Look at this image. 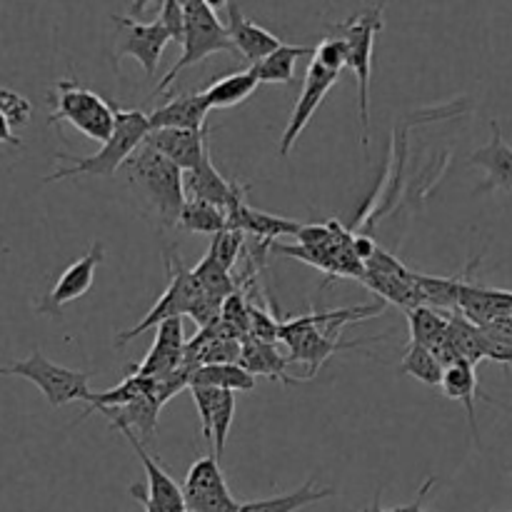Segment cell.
I'll return each instance as SVG.
<instances>
[{
    "mask_svg": "<svg viewBox=\"0 0 512 512\" xmlns=\"http://www.w3.org/2000/svg\"><path fill=\"white\" fill-rule=\"evenodd\" d=\"M450 343H453L455 353L460 355V360H468V363L478 365L480 360H485V338L480 325H475L473 320L465 318L463 313L453 310L450 313Z\"/></svg>",
    "mask_w": 512,
    "mask_h": 512,
    "instance_id": "obj_32",
    "label": "cell"
},
{
    "mask_svg": "<svg viewBox=\"0 0 512 512\" xmlns=\"http://www.w3.org/2000/svg\"><path fill=\"white\" fill-rule=\"evenodd\" d=\"M405 318L410 325V340L435 350L445 343L450 330V313H440L438 308L430 305H418V308L405 310Z\"/></svg>",
    "mask_w": 512,
    "mask_h": 512,
    "instance_id": "obj_27",
    "label": "cell"
},
{
    "mask_svg": "<svg viewBox=\"0 0 512 512\" xmlns=\"http://www.w3.org/2000/svg\"><path fill=\"white\" fill-rule=\"evenodd\" d=\"M0 375H8V368H0Z\"/></svg>",
    "mask_w": 512,
    "mask_h": 512,
    "instance_id": "obj_47",
    "label": "cell"
},
{
    "mask_svg": "<svg viewBox=\"0 0 512 512\" xmlns=\"http://www.w3.org/2000/svg\"><path fill=\"white\" fill-rule=\"evenodd\" d=\"M103 258H105V245L100 243V240H95L83 258H78L75 263H70L68 268L63 270V275L55 280L50 293L35 303V313L50 315V318H60L65 305L83 298V295L93 288L95 273H98V265L103 263Z\"/></svg>",
    "mask_w": 512,
    "mask_h": 512,
    "instance_id": "obj_11",
    "label": "cell"
},
{
    "mask_svg": "<svg viewBox=\"0 0 512 512\" xmlns=\"http://www.w3.org/2000/svg\"><path fill=\"white\" fill-rule=\"evenodd\" d=\"M380 490H378V495H375V500H373V505H370V508H365V510H360V512H393V510H385L383 508V503H380Z\"/></svg>",
    "mask_w": 512,
    "mask_h": 512,
    "instance_id": "obj_46",
    "label": "cell"
},
{
    "mask_svg": "<svg viewBox=\"0 0 512 512\" xmlns=\"http://www.w3.org/2000/svg\"><path fill=\"white\" fill-rule=\"evenodd\" d=\"M50 123H68L95 143H108L115 133V105L78 80L63 78L48 93Z\"/></svg>",
    "mask_w": 512,
    "mask_h": 512,
    "instance_id": "obj_4",
    "label": "cell"
},
{
    "mask_svg": "<svg viewBox=\"0 0 512 512\" xmlns=\"http://www.w3.org/2000/svg\"><path fill=\"white\" fill-rule=\"evenodd\" d=\"M208 100L203 93H183L175 95L170 103L160 105L148 115L150 130L180 128V130H203L208 128Z\"/></svg>",
    "mask_w": 512,
    "mask_h": 512,
    "instance_id": "obj_18",
    "label": "cell"
},
{
    "mask_svg": "<svg viewBox=\"0 0 512 512\" xmlns=\"http://www.w3.org/2000/svg\"><path fill=\"white\" fill-rule=\"evenodd\" d=\"M228 512H240V508H235V510H228Z\"/></svg>",
    "mask_w": 512,
    "mask_h": 512,
    "instance_id": "obj_48",
    "label": "cell"
},
{
    "mask_svg": "<svg viewBox=\"0 0 512 512\" xmlns=\"http://www.w3.org/2000/svg\"><path fill=\"white\" fill-rule=\"evenodd\" d=\"M473 270V265L463 270V273L453 275V278H433V275L415 273V283H418L420 295H423V305H435V308L458 310L460 305V288L465 283V275Z\"/></svg>",
    "mask_w": 512,
    "mask_h": 512,
    "instance_id": "obj_31",
    "label": "cell"
},
{
    "mask_svg": "<svg viewBox=\"0 0 512 512\" xmlns=\"http://www.w3.org/2000/svg\"><path fill=\"white\" fill-rule=\"evenodd\" d=\"M400 373L420 380V383L428 385V388H440V383H443L445 365L440 363L438 355H435L433 350L410 340L408 348H405V353H403V358H400Z\"/></svg>",
    "mask_w": 512,
    "mask_h": 512,
    "instance_id": "obj_28",
    "label": "cell"
},
{
    "mask_svg": "<svg viewBox=\"0 0 512 512\" xmlns=\"http://www.w3.org/2000/svg\"><path fill=\"white\" fill-rule=\"evenodd\" d=\"M0 145H13V148L23 145V140L13 133V125L8 123V118L3 113H0Z\"/></svg>",
    "mask_w": 512,
    "mask_h": 512,
    "instance_id": "obj_43",
    "label": "cell"
},
{
    "mask_svg": "<svg viewBox=\"0 0 512 512\" xmlns=\"http://www.w3.org/2000/svg\"><path fill=\"white\" fill-rule=\"evenodd\" d=\"M113 23L118 25V40H115V60L135 58L143 65L145 75L153 78L163 58L165 45L170 43V33L160 20L153 23H140L130 15H113Z\"/></svg>",
    "mask_w": 512,
    "mask_h": 512,
    "instance_id": "obj_9",
    "label": "cell"
},
{
    "mask_svg": "<svg viewBox=\"0 0 512 512\" xmlns=\"http://www.w3.org/2000/svg\"><path fill=\"white\" fill-rule=\"evenodd\" d=\"M210 130H180V128H163V130H150L145 145L158 150L168 160H173L183 173L198 168L203 163L205 153L210 150L208 145Z\"/></svg>",
    "mask_w": 512,
    "mask_h": 512,
    "instance_id": "obj_13",
    "label": "cell"
},
{
    "mask_svg": "<svg viewBox=\"0 0 512 512\" xmlns=\"http://www.w3.org/2000/svg\"><path fill=\"white\" fill-rule=\"evenodd\" d=\"M130 495H133L135 503L143 505V512H188V510H175V508H165V505L153 503V500L143 493V485H138V483L130 485Z\"/></svg>",
    "mask_w": 512,
    "mask_h": 512,
    "instance_id": "obj_40",
    "label": "cell"
},
{
    "mask_svg": "<svg viewBox=\"0 0 512 512\" xmlns=\"http://www.w3.org/2000/svg\"><path fill=\"white\" fill-rule=\"evenodd\" d=\"M150 3H153V0H133V3H130V18H140Z\"/></svg>",
    "mask_w": 512,
    "mask_h": 512,
    "instance_id": "obj_44",
    "label": "cell"
},
{
    "mask_svg": "<svg viewBox=\"0 0 512 512\" xmlns=\"http://www.w3.org/2000/svg\"><path fill=\"white\" fill-rule=\"evenodd\" d=\"M0 113L8 118L13 128H23L33 118V103L25 95H20L18 90L0 85Z\"/></svg>",
    "mask_w": 512,
    "mask_h": 512,
    "instance_id": "obj_38",
    "label": "cell"
},
{
    "mask_svg": "<svg viewBox=\"0 0 512 512\" xmlns=\"http://www.w3.org/2000/svg\"><path fill=\"white\" fill-rule=\"evenodd\" d=\"M190 395L195 400V410L200 415V428H203V438L213 448V413L218 408V400L223 390L218 388H205V385H190ZM215 455V453H213Z\"/></svg>",
    "mask_w": 512,
    "mask_h": 512,
    "instance_id": "obj_36",
    "label": "cell"
},
{
    "mask_svg": "<svg viewBox=\"0 0 512 512\" xmlns=\"http://www.w3.org/2000/svg\"><path fill=\"white\" fill-rule=\"evenodd\" d=\"M445 398L455 400V403H463L465 413H468L470 433L473 440L480 445V433H478V415H475V395H480L478 385V370L468 360H458V363L448 365L443 373V383H440Z\"/></svg>",
    "mask_w": 512,
    "mask_h": 512,
    "instance_id": "obj_19",
    "label": "cell"
},
{
    "mask_svg": "<svg viewBox=\"0 0 512 512\" xmlns=\"http://www.w3.org/2000/svg\"><path fill=\"white\" fill-rule=\"evenodd\" d=\"M363 285L368 290H373V293H378L385 303H393L403 310L423 305V295H420L418 283H415V273L403 278V275H385L365 270Z\"/></svg>",
    "mask_w": 512,
    "mask_h": 512,
    "instance_id": "obj_23",
    "label": "cell"
},
{
    "mask_svg": "<svg viewBox=\"0 0 512 512\" xmlns=\"http://www.w3.org/2000/svg\"><path fill=\"white\" fill-rule=\"evenodd\" d=\"M183 495L188 512H228L240 508L225 483V475L215 455H205L190 465L183 483Z\"/></svg>",
    "mask_w": 512,
    "mask_h": 512,
    "instance_id": "obj_10",
    "label": "cell"
},
{
    "mask_svg": "<svg viewBox=\"0 0 512 512\" xmlns=\"http://www.w3.org/2000/svg\"><path fill=\"white\" fill-rule=\"evenodd\" d=\"M8 375L33 383L45 395L50 408H63L68 403H88L90 393V373L83 370L65 368L45 358L40 350H33L25 360H15L8 365Z\"/></svg>",
    "mask_w": 512,
    "mask_h": 512,
    "instance_id": "obj_6",
    "label": "cell"
},
{
    "mask_svg": "<svg viewBox=\"0 0 512 512\" xmlns=\"http://www.w3.org/2000/svg\"><path fill=\"white\" fill-rule=\"evenodd\" d=\"M215 53H228L240 58L238 50H235L233 40H230L228 28L218 20V15L203 3V0H195V3L185 5V40H183V55L175 60L173 68L165 73V78L160 80L155 95L168 93L170 85L178 80V75L183 73L190 65H198L200 60H205L208 55Z\"/></svg>",
    "mask_w": 512,
    "mask_h": 512,
    "instance_id": "obj_5",
    "label": "cell"
},
{
    "mask_svg": "<svg viewBox=\"0 0 512 512\" xmlns=\"http://www.w3.org/2000/svg\"><path fill=\"white\" fill-rule=\"evenodd\" d=\"M190 385H205V388L233 390V393H250L255 388V375L245 370L240 363H215L200 365L193 370Z\"/></svg>",
    "mask_w": 512,
    "mask_h": 512,
    "instance_id": "obj_26",
    "label": "cell"
},
{
    "mask_svg": "<svg viewBox=\"0 0 512 512\" xmlns=\"http://www.w3.org/2000/svg\"><path fill=\"white\" fill-rule=\"evenodd\" d=\"M165 265H168V288H165V293L155 300L153 308L148 310V315H145L135 328L118 333V338H115V345H118V348L128 345L130 340L143 335L145 330L158 328L163 320L183 318V315H188L190 310H193V305L205 295V290L200 288L193 270H188L183 263H180L178 253L165 255Z\"/></svg>",
    "mask_w": 512,
    "mask_h": 512,
    "instance_id": "obj_7",
    "label": "cell"
},
{
    "mask_svg": "<svg viewBox=\"0 0 512 512\" xmlns=\"http://www.w3.org/2000/svg\"><path fill=\"white\" fill-rule=\"evenodd\" d=\"M313 60H318L323 68L333 70V73H343V68H348V43L335 33L325 35V38L315 45Z\"/></svg>",
    "mask_w": 512,
    "mask_h": 512,
    "instance_id": "obj_37",
    "label": "cell"
},
{
    "mask_svg": "<svg viewBox=\"0 0 512 512\" xmlns=\"http://www.w3.org/2000/svg\"><path fill=\"white\" fill-rule=\"evenodd\" d=\"M493 128V138H490L488 145L475 150L470 155V163L483 168L488 173L485 183L480 185L478 193H495V190H505L510 193L512 190V145L505 143L503 130H500L498 120L490 123Z\"/></svg>",
    "mask_w": 512,
    "mask_h": 512,
    "instance_id": "obj_17",
    "label": "cell"
},
{
    "mask_svg": "<svg viewBox=\"0 0 512 512\" xmlns=\"http://www.w3.org/2000/svg\"><path fill=\"white\" fill-rule=\"evenodd\" d=\"M178 228L188 230V233L218 235L220 230L228 228V213L218 205L208 203V200L188 198L178 218Z\"/></svg>",
    "mask_w": 512,
    "mask_h": 512,
    "instance_id": "obj_29",
    "label": "cell"
},
{
    "mask_svg": "<svg viewBox=\"0 0 512 512\" xmlns=\"http://www.w3.org/2000/svg\"><path fill=\"white\" fill-rule=\"evenodd\" d=\"M243 245H245V235L240 233V230L225 228V230H220L218 235H213V238H210L208 253L213 255V258L218 260L225 270H230L235 265V260H238Z\"/></svg>",
    "mask_w": 512,
    "mask_h": 512,
    "instance_id": "obj_35",
    "label": "cell"
},
{
    "mask_svg": "<svg viewBox=\"0 0 512 512\" xmlns=\"http://www.w3.org/2000/svg\"><path fill=\"white\" fill-rule=\"evenodd\" d=\"M150 133V120L143 110H125L115 108V133L110 135L108 143L100 145L98 153L78 155L58 153L55 160L58 163H68L63 168L55 170L53 175L43 178L45 185L58 183V180L78 178V175H100V178H113L120 168H125L135 150L145 143Z\"/></svg>",
    "mask_w": 512,
    "mask_h": 512,
    "instance_id": "obj_1",
    "label": "cell"
},
{
    "mask_svg": "<svg viewBox=\"0 0 512 512\" xmlns=\"http://www.w3.org/2000/svg\"><path fill=\"white\" fill-rule=\"evenodd\" d=\"M125 175L140 198L153 205L155 215L165 228L178 225L188 193H185V173L173 160L143 143L125 163Z\"/></svg>",
    "mask_w": 512,
    "mask_h": 512,
    "instance_id": "obj_2",
    "label": "cell"
},
{
    "mask_svg": "<svg viewBox=\"0 0 512 512\" xmlns=\"http://www.w3.org/2000/svg\"><path fill=\"white\" fill-rule=\"evenodd\" d=\"M315 48H298V45L283 43L278 50L268 55V58L258 60L255 65H250V70L255 73V78L260 80V85H288L295 78V63H298L303 55H313Z\"/></svg>",
    "mask_w": 512,
    "mask_h": 512,
    "instance_id": "obj_24",
    "label": "cell"
},
{
    "mask_svg": "<svg viewBox=\"0 0 512 512\" xmlns=\"http://www.w3.org/2000/svg\"><path fill=\"white\" fill-rule=\"evenodd\" d=\"M353 248L355 253H358V258L363 260V263H368V260L373 258L375 250H378V243H375L373 238H368V235H353Z\"/></svg>",
    "mask_w": 512,
    "mask_h": 512,
    "instance_id": "obj_42",
    "label": "cell"
},
{
    "mask_svg": "<svg viewBox=\"0 0 512 512\" xmlns=\"http://www.w3.org/2000/svg\"><path fill=\"white\" fill-rule=\"evenodd\" d=\"M260 80L255 78L253 70H238V73H230L225 78L213 80L208 88L203 90L205 100H208L210 110H225L235 108V105L245 103L250 95L258 90Z\"/></svg>",
    "mask_w": 512,
    "mask_h": 512,
    "instance_id": "obj_22",
    "label": "cell"
},
{
    "mask_svg": "<svg viewBox=\"0 0 512 512\" xmlns=\"http://www.w3.org/2000/svg\"><path fill=\"white\" fill-rule=\"evenodd\" d=\"M240 365L245 370H250L253 375H265V378L280 380L285 385L303 383V378H290L285 373L290 368V360L280 358L278 350H275V343H268V340L245 338L243 350H240Z\"/></svg>",
    "mask_w": 512,
    "mask_h": 512,
    "instance_id": "obj_21",
    "label": "cell"
},
{
    "mask_svg": "<svg viewBox=\"0 0 512 512\" xmlns=\"http://www.w3.org/2000/svg\"><path fill=\"white\" fill-rule=\"evenodd\" d=\"M225 28H228V35L230 40H233L240 58L248 60L250 65L268 58L273 50H278L280 45H283V40H280L278 35L265 30L263 25H258L255 20L245 18L243 10L238 8V3H233L228 8V23H225Z\"/></svg>",
    "mask_w": 512,
    "mask_h": 512,
    "instance_id": "obj_15",
    "label": "cell"
},
{
    "mask_svg": "<svg viewBox=\"0 0 512 512\" xmlns=\"http://www.w3.org/2000/svg\"><path fill=\"white\" fill-rule=\"evenodd\" d=\"M160 23L168 28L170 38L183 48L185 40V8L180 0H163V8H160Z\"/></svg>",
    "mask_w": 512,
    "mask_h": 512,
    "instance_id": "obj_39",
    "label": "cell"
},
{
    "mask_svg": "<svg viewBox=\"0 0 512 512\" xmlns=\"http://www.w3.org/2000/svg\"><path fill=\"white\" fill-rule=\"evenodd\" d=\"M305 223L298 220L278 218V215L263 213V210H255L253 205H248V200L240 198L233 208L228 210V228L240 230V233H250L255 238L263 240L265 245H270L273 240L283 238V235H295L298 238L300 230Z\"/></svg>",
    "mask_w": 512,
    "mask_h": 512,
    "instance_id": "obj_16",
    "label": "cell"
},
{
    "mask_svg": "<svg viewBox=\"0 0 512 512\" xmlns=\"http://www.w3.org/2000/svg\"><path fill=\"white\" fill-rule=\"evenodd\" d=\"M385 3L360 13L350 15L343 23L333 25V33L348 43V68L358 80V110H360V145L365 150V158L370 155V78H373V53L375 38L385 25Z\"/></svg>",
    "mask_w": 512,
    "mask_h": 512,
    "instance_id": "obj_3",
    "label": "cell"
},
{
    "mask_svg": "<svg viewBox=\"0 0 512 512\" xmlns=\"http://www.w3.org/2000/svg\"><path fill=\"white\" fill-rule=\"evenodd\" d=\"M193 275L198 278L200 288H203L210 298L225 300L233 293H238V280H235L233 275H230V270H225L210 253L203 255V260H200L198 268L193 270Z\"/></svg>",
    "mask_w": 512,
    "mask_h": 512,
    "instance_id": "obj_33",
    "label": "cell"
},
{
    "mask_svg": "<svg viewBox=\"0 0 512 512\" xmlns=\"http://www.w3.org/2000/svg\"><path fill=\"white\" fill-rule=\"evenodd\" d=\"M163 405L153 398V393H145L135 398L133 403L123 405V408H110L103 410L105 418L113 423L115 430H133L140 440H150L158 428V415Z\"/></svg>",
    "mask_w": 512,
    "mask_h": 512,
    "instance_id": "obj_20",
    "label": "cell"
},
{
    "mask_svg": "<svg viewBox=\"0 0 512 512\" xmlns=\"http://www.w3.org/2000/svg\"><path fill=\"white\" fill-rule=\"evenodd\" d=\"M235 418V393L233 390H223L218 400V408L213 413V453L215 458H223L225 440H228L230 425Z\"/></svg>",
    "mask_w": 512,
    "mask_h": 512,
    "instance_id": "obj_34",
    "label": "cell"
},
{
    "mask_svg": "<svg viewBox=\"0 0 512 512\" xmlns=\"http://www.w3.org/2000/svg\"><path fill=\"white\" fill-rule=\"evenodd\" d=\"M340 73H333V70L323 68L318 60H310L308 73H305L303 90H300V98L295 100V108L290 113L288 125H285L283 135H280L278 143V155L280 158H288L290 150L295 148L298 138L303 135V130L308 128V123L313 120V115L318 113L320 103L325 100V95L330 93V88L335 85Z\"/></svg>",
    "mask_w": 512,
    "mask_h": 512,
    "instance_id": "obj_12",
    "label": "cell"
},
{
    "mask_svg": "<svg viewBox=\"0 0 512 512\" xmlns=\"http://www.w3.org/2000/svg\"><path fill=\"white\" fill-rule=\"evenodd\" d=\"M153 390V378H143V375H128L118 388L105 390V393H93L88 398V408L80 415V420L88 418L90 413H103L110 408H123V405L133 403L140 395L150 393Z\"/></svg>",
    "mask_w": 512,
    "mask_h": 512,
    "instance_id": "obj_30",
    "label": "cell"
},
{
    "mask_svg": "<svg viewBox=\"0 0 512 512\" xmlns=\"http://www.w3.org/2000/svg\"><path fill=\"white\" fill-rule=\"evenodd\" d=\"M333 495V488H315L313 480H308V483H303L298 490H293V493L240 503V512H298L308 508V505L320 503V500L333 498Z\"/></svg>",
    "mask_w": 512,
    "mask_h": 512,
    "instance_id": "obj_25",
    "label": "cell"
},
{
    "mask_svg": "<svg viewBox=\"0 0 512 512\" xmlns=\"http://www.w3.org/2000/svg\"><path fill=\"white\" fill-rule=\"evenodd\" d=\"M185 193H188V198L208 200V203L218 205V208H223L225 213H228L240 198L248 195V185L225 180L223 175L218 173V168L213 165V155H210L208 150L203 163L185 173Z\"/></svg>",
    "mask_w": 512,
    "mask_h": 512,
    "instance_id": "obj_14",
    "label": "cell"
},
{
    "mask_svg": "<svg viewBox=\"0 0 512 512\" xmlns=\"http://www.w3.org/2000/svg\"><path fill=\"white\" fill-rule=\"evenodd\" d=\"M203 3H205V5H208V8H210V10H213V13H215V15H218V13H220V10H228V8H230V5H233V3H235V0H203Z\"/></svg>",
    "mask_w": 512,
    "mask_h": 512,
    "instance_id": "obj_45",
    "label": "cell"
},
{
    "mask_svg": "<svg viewBox=\"0 0 512 512\" xmlns=\"http://www.w3.org/2000/svg\"><path fill=\"white\" fill-rule=\"evenodd\" d=\"M433 485H435V478L425 480V483L420 485V490H418V498H415L413 503L400 505V508H393V512H425V498H428V495H430Z\"/></svg>",
    "mask_w": 512,
    "mask_h": 512,
    "instance_id": "obj_41",
    "label": "cell"
},
{
    "mask_svg": "<svg viewBox=\"0 0 512 512\" xmlns=\"http://www.w3.org/2000/svg\"><path fill=\"white\" fill-rule=\"evenodd\" d=\"M280 340L290 348V363L308 365L305 380H310L335 353H343V350L355 348V345L378 343V340H385V335H380V338L350 340V343H343L340 338L335 340L333 333H328V330L318 328V325H310L305 323L303 318H298L280 325Z\"/></svg>",
    "mask_w": 512,
    "mask_h": 512,
    "instance_id": "obj_8",
    "label": "cell"
}]
</instances>
